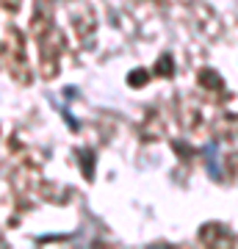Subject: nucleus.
I'll return each mask as SVG.
<instances>
[{
	"label": "nucleus",
	"instance_id": "f257e3e1",
	"mask_svg": "<svg viewBox=\"0 0 238 249\" xmlns=\"http://www.w3.org/2000/svg\"><path fill=\"white\" fill-rule=\"evenodd\" d=\"M127 80H130L133 86H139V83H144V80H147V75H142V72H133V75L127 78Z\"/></svg>",
	"mask_w": 238,
	"mask_h": 249
}]
</instances>
